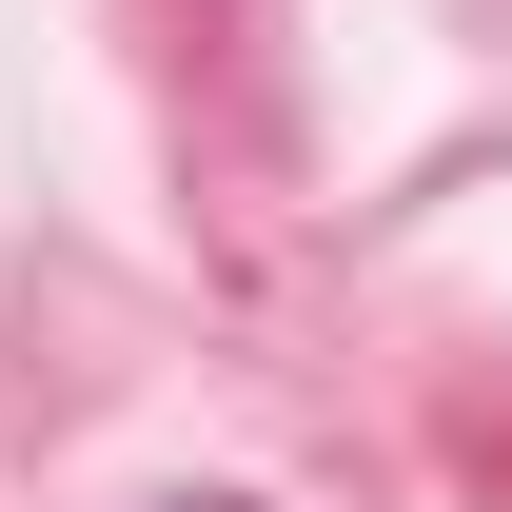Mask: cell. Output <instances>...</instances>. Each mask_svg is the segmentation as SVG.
Instances as JSON below:
<instances>
[{
	"instance_id": "cell-1",
	"label": "cell",
	"mask_w": 512,
	"mask_h": 512,
	"mask_svg": "<svg viewBox=\"0 0 512 512\" xmlns=\"http://www.w3.org/2000/svg\"><path fill=\"white\" fill-rule=\"evenodd\" d=\"M197 512H237V493H197Z\"/></svg>"
}]
</instances>
